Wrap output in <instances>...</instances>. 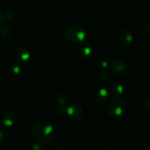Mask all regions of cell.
Masks as SVG:
<instances>
[{"mask_svg": "<svg viewBox=\"0 0 150 150\" xmlns=\"http://www.w3.org/2000/svg\"><path fill=\"white\" fill-rule=\"evenodd\" d=\"M54 136L53 126L47 122H41L32 127L31 137L36 143L44 144L51 141Z\"/></svg>", "mask_w": 150, "mask_h": 150, "instance_id": "obj_1", "label": "cell"}, {"mask_svg": "<svg viewBox=\"0 0 150 150\" xmlns=\"http://www.w3.org/2000/svg\"><path fill=\"white\" fill-rule=\"evenodd\" d=\"M127 105L123 98L113 97L109 100L107 105V111L113 117H120L126 113Z\"/></svg>", "mask_w": 150, "mask_h": 150, "instance_id": "obj_2", "label": "cell"}, {"mask_svg": "<svg viewBox=\"0 0 150 150\" xmlns=\"http://www.w3.org/2000/svg\"><path fill=\"white\" fill-rule=\"evenodd\" d=\"M65 37L69 42L78 44L82 42L86 38L85 29L79 25H71L67 28L65 32Z\"/></svg>", "mask_w": 150, "mask_h": 150, "instance_id": "obj_3", "label": "cell"}, {"mask_svg": "<svg viewBox=\"0 0 150 150\" xmlns=\"http://www.w3.org/2000/svg\"><path fill=\"white\" fill-rule=\"evenodd\" d=\"M110 72L116 76H124L128 70V65L124 61L116 60L110 65Z\"/></svg>", "mask_w": 150, "mask_h": 150, "instance_id": "obj_4", "label": "cell"}, {"mask_svg": "<svg viewBox=\"0 0 150 150\" xmlns=\"http://www.w3.org/2000/svg\"><path fill=\"white\" fill-rule=\"evenodd\" d=\"M67 115L71 120L79 121L83 116V110L79 104H71L67 108Z\"/></svg>", "mask_w": 150, "mask_h": 150, "instance_id": "obj_5", "label": "cell"}, {"mask_svg": "<svg viewBox=\"0 0 150 150\" xmlns=\"http://www.w3.org/2000/svg\"><path fill=\"white\" fill-rule=\"evenodd\" d=\"M16 61L19 64H25L30 59L31 54L29 49L25 47H20L16 51L14 54Z\"/></svg>", "mask_w": 150, "mask_h": 150, "instance_id": "obj_6", "label": "cell"}, {"mask_svg": "<svg viewBox=\"0 0 150 150\" xmlns=\"http://www.w3.org/2000/svg\"><path fill=\"white\" fill-rule=\"evenodd\" d=\"M110 92L105 88H99L94 93V100L99 103H104L110 100Z\"/></svg>", "mask_w": 150, "mask_h": 150, "instance_id": "obj_7", "label": "cell"}, {"mask_svg": "<svg viewBox=\"0 0 150 150\" xmlns=\"http://www.w3.org/2000/svg\"><path fill=\"white\" fill-rule=\"evenodd\" d=\"M118 39L119 42L124 45H129L133 40V35L128 29H122L118 34Z\"/></svg>", "mask_w": 150, "mask_h": 150, "instance_id": "obj_8", "label": "cell"}, {"mask_svg": "<svg viewBox=\"0 0 150 150\" xmlns=\"http://www.w3.org/2000/svg\"><path fill=\"white\" fill-rule=\"evenodd\" d=\"M17 120V116L13 111H7L3 114L2 122L4 126L10 127L15 125Z\"/></svg>", "mask_w": 150, "mask_h": 150, "instance_id": "obj_9", "label": "cell"}, {"mask_svg": "<svg viewBox=\"0 0 150 150\" xmlns=\"http://www.w3.org/2000/svg\"><path fill=\"white\" fill-rule=\"evenodd\" d=\"M79 55L83 59H88L91 56L93 53V48L88 42H84L79 45L78 48Z\"/></svg>", "mask_w": 150, "mask_h": 150, "instance_id": "obj_10", "label": "cell"}, {"mask_svg": "<svg viewBox=\"0 0 150 150\" xmlns=\"http://www.w3.org/2000/svg\"><path fill=\"white\" fill-rule=\"evenodd\" d=\"M69 102V95L65 91L60 92L57 95V103L58 105L66 106Z\"/></svg>", "mask_w": 150, "mask_h": 150, "instance_id": "obj_11", "label": "cell"}, {"mask_svg": "<svg viewBox=\"0 0 150 150\" xmlns=\"http://www.w3.org/2000/svg\"><path fill=\"white\" fill-rule=\"evenodd\" d=\"M110 73L105 70H101L97 74V80L101 84H106L110 81Z\"/></svg>", "mask_w": 150, "mask_h": 150, "instance_id": "obj_12", "label": "cell"}, {"mask_svg": "<svg viewBox=\"0 0 150 150\" xmlns=\"http://www.w3.org/2000/svg\"><path fill=\"white\" fill-rule=\"evenodd\" d=\"M124 92V87L119 83H113L111 85L110 89V95H113L114 97H119L122 95Z\"/></svg>", "mask_w": 150, "mask_h": 150, "instance_id": "obj_13", "label": "cell"}, {"mask_svg": "<svg viewBox=\"0 0 150 150\" xmlns=\"http://www.w3.org/2000/svg\"><path fill=\"white\" fill-rule=\"evenodd\" d=\"M55 113L60 117H63V116L67 115V108L66 106H62V105H58L56 108Z\"/></svg>", "mask_w": 150, "mask_h": 150, "instance_id": "obj_14", "label": "cell"}, {"mask_svg": "<svg viewBox=\"0 0 150 150\" xmlns=\"http://www.w3.org/2000/svg\"><path fill=\"white\" fill-rule=\"evenodd\" d=\"M21 71V68L19 65L13 64L10 67V72L13 75H18Z\"/></svg>", "mask_w": 150, "mask_h": 150, "instance_id": "obj_15", "label": "cell"}, {"mask_svg": "<svg viewBox=\"0 0 150 150\" xmlns=\"http://www.w3.org/2000/svg\"><path fill=\"white\" fill-rule=\"evenodd\" d=\"M4 23H5V16L1 12H0V29L4 26Z\"/></svg>", "mask_w": 150, "mask_h": 150, "instance_id": "obj_16", "label": "cell"}, {"mask_svg": "<svg viewBox=\"0 0 150 150\" xmlns=\"http://www.w3.org/2000/svg\"><path fill=\"white\" fill-rule=\"evenodd\" d=\"M32 150H44V148L42 146V144L37 143L32 146Z\"/></svg>", "mask_w": 150, "mask_h": 150, "instance_id": "obj_17", "label": "cell"}, {"mask_svg": "<svg viewBox=\"0 0 150 150\" xmlns=\"http://www.w3.org/2000/svg\"><path fill=\"white\" fill-rule=\"evenodd\" d=\"M6 132L3 129H0V141H2L5 139Z\"/></svg>", "mask_w": 150, "mask_h": 150, "instance_id": "obj_18", "label": "cell"}, {"mask_svg": "<svg viewBox=\"0 0 150 150\" xmlns=\"http://www.w3.org/2000/svg\"><path fill=\"white\" fill-rule=\"evenodd\" d=\"M144 106L147 108V109L150 110V98H147L144 102Z\"/></svg>", "mask_w": 150, "mask_h": 150, "instance_id": "obj_19", "label": "cell"}, {"mask_svg": "<svg viewBox=\"0 0 150 150\" xmlns=\"http://www.w3.org/2000/svg\"><path fill=\"white\" fill-rule=\"evenodd\" d=\"M145 31L146 32V34H148L149 35H150V23H149L145 28Z\"/></svg>", "mask_w": 150, "mask_h": 150, "instance_id": "obj_20", "label": "cell"}, {"mask_svg": "<svg viewBox=\"0 0 150 150\" xmlns=\"http://www.w3.org/2000/svg\"><path fill=\"white\" fill-rule=\"evenodd\" d=\"M51 1H52L53 3H54V4H57V3L60 2V1H61V0H51Z\"/></svg>", "mask_w": 150, "mask_h": 150, "instance_id": "obj_21", "label": "cell"}, {"mask_svg": "<svg viewBox=\"0 0 150 150\" xmlns=\"http://www.w3.org/2000/svg\"><path fill=\"white\" fill-rule=\"evenodd\" d=\"M57 150H66L65 149H62V148H60V149H57Z\"/></svg>", "mask_w": 150, "mask_h": 150, "instance_id": "obj_22", "label": "cell"}, {"mask_svg": "<svg viewBox=\"0 0 150 150\" xmlns=\"http://www.w3.org/2000/svg\"><path fill=\"white\" fill-rule=\"evenodd\" d=\"M107 150H115V149H111V148H110V149H107Z\"/></svg>", "mask_w": 150, "mask_h": 150, "instance_id": "obj_23", "label": "cell"}]
</instances>
